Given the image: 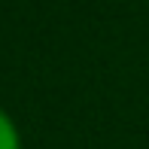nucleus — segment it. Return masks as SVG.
<instances>
[{"mask_svg":"<svg viewBox=\"0 0 149 149\" xmlns=\"http://www.w3.org/2000/svg\"><path fill=\"white\" fill-rule=\"evenodd\" d=\"M0 149H22V140H18V131L12 125V119L0 110Z\"/></svg>","mask_w":149,"mask_h":149,"instance_id":"f257e3e1","label":"nucleus"}]
</instances>
